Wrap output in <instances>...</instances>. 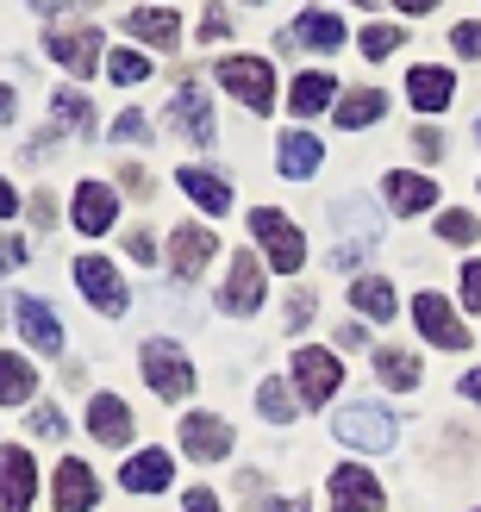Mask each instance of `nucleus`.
<instances>
[{
	"label": "nucleus",
	"instance_id": "nucleus-1",
	"mask_svg": "<svg viewBox=\"0 0 481 512\" xmlns=\"http://www.w3.org/2000/svg\"><path fill=\"white\" fill-rule=\"evenodd\" d=\"M332 431H338V444H350V450H394V438H400L394 413H388V406H375V400L344 406V413L332 419Z\"/></svg>",
	"mask_w": 481,
	"mask_h": 512
},
{
	"label": "nucleus",
	"instance_id": "nucleus-2",
	"mask_svg": "<svg viewBox=\"0 0 481 512\" xmlns=\"http://www.w3.org/2000/svg\"><path fill=\"white\" fill-rule=\"evenodd\" d=\"M250 232H257V244L269 250V269L294 275L300 263H307V238H300V225H294L288 213H275V207H257V213H250Z\"/></svg>",
	"mask_w": 481,
	"mask_h": 512
},
{
	"label": "nucleus",
	"instance_id": "nucleus-3",
	"mask_svg": "<svg viewBox=\"0 0 481 512\" xmlns=\"http://www.w3.org/2000/svg\"><path fill=\"white\" fill-rule=\"evenodd\" d=\"M144 381H150V394H157V400H188V388H194V369H188L182 344H169V338H150V344H144Z\"/></svg>",
	"mask_w": 481,
	"mask_h": 512
},
{
	"label": "nucleus",
	"instance_id": "nucleus-4",
	"mask_svg": "<svg viewBox=\"0 0 481 512\" xmlns=\"http://www.w3.org/2000/svg\"><path fill=\"white\" fill-rule=\"evenodd\" d=\"M219 82L232 88L250 113H269V107H275V69H269L263 57H225V63H219Z\"/></svg>",
	"mask_w": 481,
	"mask_h": 512
},
{
	"label": "nucleus",
	"instance_id": "nucleus-5",
	"mask_svg": "<svg viewBox=\"0 0 481 512\" xmlns=\"http://www.w3.org/2000/svg\"><path fill=\"white\" fill-rule=\"evenodd\" d=\"M75 281H82V294H88L107 319H119L125 300H132V294H125V281H119V269L107 263V256H75Z\"/></svg>",
	"mask_w": 481,
	"mask_h": 512
},
{
	"label": "nucleus",
	"instance_id": "nucleus-6",
	"mask_svg": "<svg viewBox=\"0 0 481 512\" xmlns=\"http://www.w3.org/2000/svg\"><path fill=\"white\" fill-rule=\"evenodd\" d=\"M338 381H344V369H338L332 350H294V388L307 406H325L338 394Z\"/></svg>",
	"mask_w": 481,
	"mask_h": 512
},
{
	"label": "nucleus",
	"instance_id": "nucleus-7",
	"mask_svg": "<svg viewBox=\"0 0 481 512\" xmlns=\"http://www.w3.org/2000/svg\"><path fill=\"white\" fill-rule=\"evenodd\" d=\"M44 44L69 75H94L100 69V25H57Z\"/></svg>",
	"mask_w": 481,
	"mask_h": 512
},
{
	"label": "nucleus",
	"instance_id": "nucleus-8",
	"mask_svg": "<svg viewBox=\"0 0 481 512\" xmlns=\"http://www.w3.org/2000/svg\"><path fill=\"white\" fill-rule=\"evenodd\" d=\"M413 325H419L438 350H469V331L457 325V313H450L444 294H413Z\"/></svg>",
	"mask_w": 481,
	"mask_h": 512
},
{
	"label": "nucleus",
	"instance_id": "nucleus-9",
	"mask_svg": "<svg viewBox=\"0 0 481 512\" xmlns=\"http://www.w3.org/2000/svg\"><path fill=\"white\" fill-rule=\"evenodd\" d=\"M32 488H38V463L32 450H0V512H32Z\"/></svg>",
	"mask_w": 481,
	"mask_h": 512
},
{
	"label": "nucleus",
	"instance_id": "nucleus-10",
	"mask_svg": "<svg viewBox=\"0 0 481 512\" xmlns=\"http://www.w3.org/2000/svg\"><path fill=\"white\" fill-rule=\"evenodd\" d=\"M219 306H225V313H238V319L263 306V263L250 250L232 256V275H225V288H219Z\"/></svg>",
	"mask_w": 481,
	"mask_h": 512
},
{
	"label": "nucleus",
	"instance_id": "nucleus-11",
	"mask_svg": "<svg viewBox=\"0 0 481 512\" xmlns=\"http://www.w3.org/2000/svg\"><path fill=\"white\" fill-rule=\"evenodd\" d=\"M388 494H382V481H375L369 469H332V512H382Z\"/></svg>",
	"mask_w": 481,
	"mask_h": 512
},
{
	"label": "nucleus",
	"instance_id": "nucleus-12",
	"mask_svg": "<svg viewBox=\"0 0 481 512\" xmlns=\"http://www.w3.org/2000/svg\"><path fill=\"white\" fill-rule=\"evenodd\" d=\"M50 500H57V512H88V506L100 500V481H94V469L82 463V456H63V463H57Z\"/></svg>",
	"mask_w": 481,
	"mask_h": 512
},
{
	"label": "nucleus",
	"instance_id": "nucleus-13",
	"mask_svg": "<svg viewBox=\"0 0 481 512\" xmlns=\"http://www.w3.org/2000/svg\"><path fill=\"white\" fill-rule=\"evenodd\" d=\"M182 450L194 463H219V456H232V425L213 419V413H188L182 419Z\"/></svg>",
	"mask_w": 481,
	"mask_h": 512
},
{
	"label": "nucleus",
	"instance_id": "nucleus-14",
	"mask_svg": "<svg viewBox=\"0 0 481 512\" xmlns=\"http://www.w3.org/2000/svg\"><path fill=\"white\" fill-rule=\"evenodd\" d=\"M169 119H175V132H182V138L213 144V107H207V94H200V82H182V88H175Z\"/></svg>",
	"mask_w": 481,
	"mask_h": 512
},
{
	"label": "nucleus",
	"instance_id": "nucleus-15",
	"mask_svg": "<svg viewBox=\"0 0 481 512\" xmlns=\"http://www.w3.org/2000/svg\"><path fill=\"white\" fill-rule=\"evenodd\" d=\"M213 250H219V238L207 232V225H182V232L169 238V269L182 275V281H194L200 269L213 263Z\"/></svg>",
	"mask_w": 481,
	"mask_h": 512
},
{
	"label": "nucleus",
	"instance_id": "nucleus-16",
	"mask_svg": "<svg viewBox=\"0 0 481 512\" xmlns=\"http://www.w3.org/2000/svg\"><path fill=\"white\" fill-rule=\"evenodd\" d=\"M113 219H119V200H113L107 182H82V188H75V232L100 238V232H113Z\"/></svg>",
	"mask_w": 481,
	"mask_h": 512
},
{
	"label": "nucleus",
	"instance_id": "nucleus-17",
	"mask_svg": "<svg viewBox=\"0 0 481 512\" xmlns=\"http://www.w3.org/2000/svg\"><path fill=\"white\" fill-rule=\"evenodd\" d=\"M13 319H19L25 338H32V350H44V356H57V350H63V325H57V313H50L44 300L19 294V300H13Z\"/></svg>",
	"mask_w": 481,
	"mask_h": 512
},
{
	"label": "nucleus",
	"instance_id": "nucleus-18",
	"mask_svg": "<svg viewBox=\"0 0 481 512\" xmlns=\"http://www.w3.org/2000/svg\"><path fill=\"white\" fill-rule=\"evenodd\" d=\"M119 481H125L132 494H163L169 481H175V463H169V450H138L132 463L119 469Z\"/></svg>",
	"mask_w": 481,
	"mask_h": 512
},
{
	"label": "nucleus",
	"instance_id": "nucleus-19",
	"mask_svg": "<svg viewBox=\"0 0 481 512\" xmlns=\"http://www.w3.org/2000/svg\"><path fill=\"white\" fill-rule=\"evenodd\" d=\"M88 431L100 444H132V406L113 400V394H94L88 400Z\"/></svg>",
	"mask_w": 481,
	"mask_h": 512
},
{
	"label": "nucleus",
	"instance_id": "nucleus-20",
	"mask_svg": "<svg viewBox=\"0 0 481 512\" xmlns=\"http://www.w3.org/2000/svg\"><path fill=\"white\" fill-rule=\"evenodd\" d=\"M407 94H413L419 113H444L450 94H457V75H450V69H413L407 75Z\"/></svg>",
	"mask_w": 481,
	"mask_h": 512
},
{
	"label": "nucleus",
	"instance_id": "nucleus-21",
	"mask_svg": "<svg viewBox=\"0 0 481 512\" xmlns=\"http://www.w3.org/2000/svg\"><path fill=\"white\" fill-rule=\"evenodd\" d=\"M275 157H282V175H288V182H307V175L325 163V144H319L313 132H288Z\"/></svg>",
	"mask_w": 481,
	"mask_h": 512
},
{
	"label": "nucleus",
	"instance_id": "nucleus-22",
	"mask_svg": "<svg viewBox=\"0 0 481 512\" xmlns=\"http://www.w3.org/2000/svg\"><path fill=\"white\" fill-rule=\"evenodd\" d=\"M438 200V182H425V175H407V169H394L388 175V207L394 213H425Z\"/></svg>",
	"mask_w": 481,
	"mask_h": 512
},
{
	"label": "nucleus",
	"instance_id": "nucleus-23",
	"mask_svg": "<svg viewBox=\"0 0 481 512\" xmlns=\"http://www.w3.org/2000/svg\"><path fill=\"white\" fill-rule=\"evenodd\" d=\"M125 32H132V38H144V44H175V38H182V25H175V13L169 7H138V13H125Z\"/></svg>",
	"mask_w": 481,
	"mask_h": 512
},
{
	"label": "nucleus",
	"instance_id": "nucleus-24",
	"mask_svg": "<svg viewBox=\"0 0 481 512\" xmlns=\"http://www.w3.org/2000/svg\"><path fill=\"white\" fill-rule=\"evenodd\" d=\"M175 182H182V194L194 200L200 213H225V207H232V188H225L219 175H207V169H182Z\"/></svg>",
	"mask_w": 481,
	"mask_h": 512
},
{
	"label": "nucleus",
	"instance_id": "nucleus-25",
	"mask_svg": "<svg viewBox=\"0 0 481 512\" xmlns=\"http://www.w3.org/2000/svg\"><path fill=\"white\" fill-rule=\"evenodd\" d=\"M350 306L369 313V319H394L400 313V300H394V288L382 275H357V281H350Z\"/></svg>",
	"mask_w": 481,
	"mask_h": 512
},
{
	"label": "nucleus",
	"instance_id": "nucleus-26",
	"mask_svg": "<svg viewBox=\"0 0 481 512\" xmlns=\"http://www.w3.org/2000/svg\"><path fill=\"white\" fill-rule=\"evenodd\" d=\"M382 113H388V94H382V88H357V94H344V100H338V125H350V132L375 125Z\"/></svg>",
	"mask_w": 481,
	"mask_h": 512
},
{
	"label": "nucleus",
	"instance_id": "nucleus-27",
	"mask_svg": "<svg viewBox=\"0 0 481 512\" xmlns=\"http://www.w3.org/2000/svg\"><path fill=\"white\" fill-rule=\"evenodd\" d=\"M32 388H38L32 363H25V356H13V350H0V406H19V400H32Z\"/></svg>",
	"mask_w": 481,
	"mask_h": 512
},
{
	"label": "nucleus",
	"instance_id": "nucleus-28",
	"mask_svg": "<svg viewBox=\"0 0 481 512\" xmlns=\"http://www.w3.org/2000/svg\"><path fill=\"white\" fill-rule=\"evenodd\" d=\"M294 38L313 44V50H338L344 44V19H332L325 7H307V13H300V25H294Z\"/></svg>",
	"mask_w": 481,
	"mask_h": 512
},
{
	"label": "nucleus",
	"instance_id": "nucleus-29",
	"mask_svg": "<svg viewBox=\"0 0 481 512\" xmlns=\"http://www.w3.org/2000/svg\"><path fill=\"white\" fill-rule=\"evenodd\" d=\"M375 375H382V388L407 394V388H419V356H407V350H375Z\"/></svg>",
	"mask_w": 481,
	"mask_h": 512
},
{
	"label": "nucleus",
	"instance_id": "nucleus-30",
	"mask_svg": "<svg viewBox=\"0 0 481 512\" xmlns=\"http://www.w3.org/2000/svg\"><path fill=\"white\" fill-rule=\"evenodd\" d=\"M332 94H338V82H332V75H325V69H307V75L294 82V113H300V119H313V113H319Z\"/></svg>",
	"mask_w": 481,
	"mask_h": 512
},
{
	"label": "nucleus",
	"instance_id": "nucleus-31",
	"mask_svg": "<svg viewBox=\"0 0 481 512\" xmlns=\"http://www.w3.org/2000/svg\"><path fill=\"white\" fill-rule=\"evenodd\" d=\"M257 406H263L275 425H288V419H294V394H288V381H263V388H257Z\"/></svg>",
	"mask_w": 481,
	"mask_h": 512
},
{
	"label": "nucleus",
	"instance_id": "nucleus-32",
	"mask_svg": "<svg viewBox=\"0 0 481 512\" xmlns=\"http://www.w3.org/2000/svg\"><path fill=\"white\" fill-rule=\"evenodd\" d=\"M107 75H113L119 88H138L144 75H150V63L138 57V50H113V57H107Z\"/></svg>",
	"mask_w": 481,
	"mask_h": 512
},
{
	"label": "nucleus",
	"instance_id": "nucleus-33",
	"mask_svg": "<svg viewBox=\"0 0 481 512\" xmlns=\"http://www.w3.org/2000/svg\"><path fill=\"white\" fill-rule=\"evenodd\" d=\"M438 238H450V244H475V238H481V219L463 213V207H450V213L438 219Z\"/></svg>",
	"mask_w": 481,
	"mask_h": 512
},
{
	"label": "nucleus",
	"instance_id": "nucleus-34",
	"mask_svg": "<svg viewBox=\"0 0 481 512\" xmlns=\"http://www.w3.org/2000/svg\"><path fill=\"white\" fill-rule=\"evenodd\" d=\"M50 107H57V125H69V132H88V119H94V107L82 94H63L57 88V100H50Z\"/></svg>",
	"mask_w": 481,
	"mask_h": 512
},
{
	"label": "nucleus",
	"instance_id": "nucleus-35",
	"mask_svg": "<svg viewBox=\"0 0 481 512\" xmlns=\"http://www.w3.org/2000/svg\"><path fill=\"white\" fill-rule=\"evenodd\" d=\"M388 50H400V25H369V32H363V57H388Z\"/></svg>",
	"mask_w": 481,
	"mask_h": 512
},
{
	"label": "nucleus",
	"instance_id": "nucleus-36",
	"mask_svg": "<svg viewBox=\"0 0 481 512\" xmlns=\"http://www.w3.org/2000/svg\"><path fill=\"white\" fill-rule=\"evenodd\" d=\"M113 138L144 144V138H150V119H144V113H119V119H113Z\"/></svg>",
	"mask_w": 481,
	"mask_h": 512
},
{
	"label": "nucleus",
	"instance_id": "nucleus-37",
	"mask_svg": "<svg viewBox=\"0 0 481 512\" xmlns=\"http://www.w3.org/2000/svg\"><path fill=\"white\" fill-rule=\"evenodd\" d=\"M63 406H38V413H32V431H38V438H63Z\"/></svg>",
	"mask_w": 481,
	"mask_h": 512
},
{
	"label": "nucleus",
	"instance_id": "nucleus-38",
	"mask_svg": "<svg viewBox=\"0 0 481 512\" xmlns=\"http://www.w3.org/2000/svg\"><path fill=\"white\" fill-rule=\"evenodd\" d=\"M200 38H207V44L232 38V19H225V7H207V13H200Z\"/></svg>",
	"mask_w": 481,
	"mask_h": 512
},
{
	"label": "nucleus",
	"instance_id": "nucleus-39",
	"mask_svg": "<svg viewBox=\"0 0 481 512\" xmlns=\"http://www.w3.org/2000/svg\"><path fill=\"white\" fill-rule=\"evenodd\" d=\"M307 319H313V294H307V288H294V294H288V331H300Z\"/></svg>",
	"mask_w": 481,
	"mask_h": 512
},
{
	"label": "nucleus",
	"instance_id": "nucleus-40",
	"mask_svg": "<svg viewBox=\"0 0 481 512\" xmlns=\"http://www.w3.org/2000/svg\"><path fill=\"white\" fill-rule=\"evenodd\" d=\"M450 44L463 50V57H481V19H469V25H457V32H450Z\"/></svg>",
	"mask_w": 481,
	"mask_h": 512
},
{
	"label": "nucleus",
	"instance_id": "nucleus-41",
	"mask_svg": "<svg viewBox=\"0 0 481 512\" xmlns=\"http://www.w3.org/2000/svg\"><path fill=\"white\" fill-rule=\"evenodd\" d=\"M19 263H25V238L0 232V275H7V269H19Z\"/></svg>",
	"mask_w": 481,
	"mask_h": 512
},
{
	"label": "nucleus",
	"instance_id": "nucleus-42",
	"mask_svg": "<svg viewBox=\"0 0 481 512\" xmlns=\"http://www.w3.org/2000/svg\"><path fill=\"white\" fill-rule=\"evenodd\" d=\"M463 300L469 313H481V263H463Z\"/></svg>",
	"mask_w": 481,
	"mask_h": 512
},
{
	"label": "nucleus",
	"instance_id": "nucleus-43",
	"mask_svg": "<svg viewBox=\"0 0 481 512\" xmlns=\"http://www.w3.org/2000/svg\"><path fill=\"white\" fill-rule=\"evenodd\" d=\"M413 144H419V157H444V138L432 132V125H419V132H413Z\"/></svg>",
	"mask_w": 481,
	"mask_h": 512
},
{
	"label": "nucleus",
	"instance_id": "nucleus-44",
	"mask_svg": "<svg viewBox=\"0 0 481 512\" xmlns=\"http://www.w3.org/2000/svg\"><path fill=\"white\" fill-rule=\"evenodd\" d=\"M125 250H132L138 263H150V256H157V244H150V232H132V238H125Z\"/></svg>",
	"mask_w": 481,
	"mask_h": 512
},
{
	"label": "nucleus",
	"instance_id": "nucleus-45",
	"mask_svg": "<svg viewBox=\"0 0 481 512\" xmlns=\"http://www.w3.org/2000/svg\"><path fill=\"white\" fill-rule=\"evenodd\" d=\"M119 182H125V194H150V175L144 169H119Z\"/></svg>",
	"mask_w": 481,
	"mask_h": 512
},
{
	"label": "nucleus",
	"instance_id": "nucleus-46",
	"mask_svg": "<svg viewBox=\"0 0 481 512\" xmlns=\"http://www.w3.org/2000/svg\"><path fill=\"white\" fill-rule=\"evenodd\" d=\"M32 213H38V225H57V200L38 194V200H32Z\"/></svg>",
	"mask_w": 481,
	"mask_h": 512
},
{
	"label": "nucleus",
	"instance_id": "nucleus-47",
	"mask_svg": "<svg viewBox=\"0 0 481 512\" xmlns=\"http://www.w3.org/2000/svg\"><path fill=\"white\" fill-rule=\"evenodd\" d=\"M188 512H219V500H213L207 488H194V494H188Z\"/></svg>",
	"mask_w": 481,
	"mask_h": 512
},
{
	"label": "nucleus",
	"instance_id": "nucleus-48",
	"mask_svg": "<svg viewBox=\"0 0 481 512\" xmlns=\"http://www.w3.org/2000/svg\"><path fill=\"white\" fill-rule=\"evenodd\" d=\"M13 213H19V194H13L7 182H0V219H13Z\"/></svg>",
	"mask_w": 481,
	"mask_h": 512
},
{
	"label": "nucleus",
	"instance_id": "nucleus-49",
	"mask_svg": "<svg viewBox=\"0 0 481 512\" xmlns=\"http://www.w3.org/2000/svg\"><path fill=\"white\" fill-rule=\"evenodd\" d=\"M463 394H469V400L481 406V369H469V375H463Z\"/></svg>",
	"mask_w": 481,
	"mask_h": 512
},
{
	"label": "nucleus",
	"instance_id": "nucleus-50",
	"mask_svg": "<svg viewBox=\"0 0 481 512\" xmlns=\"http://www.w3.org/2000/svg\"><path fill=\"white\" fill-rule=\"evenodd\" d=\"M394 7H400V13H432L438 0H394Z\"/></svg>",
	"mask_w": 481,
	"mask_h": 512
},
{
	"label": "nucleus",
	"instance_id": "nucleus-51",
	"mask_svg": "<svg viewBox=\"0 0 481 512\" xmlns=\"http://www.w3.org/2000/svg\"><path fill=\"white\" fill-rule=\"evenodd\" d=\"M269 512H307V500H269Z\"/></svg>",
	"mask_w": 481,
	"mask_h": 512
},
{
	"label": "nucleus",
	"instance_id": "nucleus-52",
	"mask_svg": "<svg viewBox=\"0 0 481 512\" xmlns=\"http://www.w3.org/2000/svg\"><path fill=\"white\" fill-rule=\"evenodd\" d=\"M0 119H13V88H0Z\"/></svg>",
	"mask_w": 481,
	"mask_h": 512
},
{
	"label": "nucleus",
	"instance_id": "nucleus-53",
	"mask_svg": "<svg viewBox=\"0 0 481 512\" xmlns=\"http://www.w3.org/2000/svg\"><path fill=\"white\" fill-rule=\"evenodd\" d=\"M357 7H375V0H357Z\"/></svg>",
	"mask_w": 481,
	"mask_h": 512
},
{
	"label": "nucleus",
	"instance_id": "nucleus-54",
	"mask_svg": "<svg viewBox=\"0 0 481 512\" xmlns=\"http://www.w3.org/2000/svg\"><path fill=\"white\" fill-rule=\"evenodd\" d=\"M475 138H481V125H475Z\"/></svg>",
	"mask_w": 481,
	"mask_h": 512
}]
</instances>
